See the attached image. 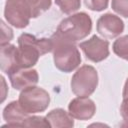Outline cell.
I'll return each instance as SVG.
<instances>
[{
	"mask_svg": "<svg viewBox=\"0 0 128 128\" xmlns=\"http://www.w3.org/2000/svg\"><path fill=\"white\" fill-rule=\"evenodd\" d=\"M22 127H50L46 117L42 116H28L23 122Z\"/></svg>",
	"mask_w": 128,
	"mask_h": 128,
	"instance_id": "obj_17",
	"label": "cell"
},
{
	"mask_svg": "<svg viewBox=\"0 0 128 128\" xmlns=\"http://www.w3.org/2000/svg\"><path fill=\"white\" fill-rule=\"evenodd\" d=\"M84 3L92 11H103L108 7L109 0H84Z\"/></svg>",
	"mask_w": 128,
	"mask_h": 128,
	"instance_id": "obj_19",
	"label": "cell"
},
{
	"mask_svg": "<svg viewBox=\"0 0 128 128\" xmlns=\"http://www.w3.org/2000/svg\"><path fill=\"white\" fill-rule=\"evenodd\" d=\"M112 49L118 57L128 61V35L117 38L113 43Z\"/></svg>",
	"mask_w": 128,
	"mask_h": 128,
	"instance_id": "obj_15",
	"label": "cell"
},
{
	"mask_svg": "<svg viewBox=\"0 0 128 128\" xmlns=\"http://www.w3.org/2000/svg\"><path fill=\"white\" fill-rule=\"evenodd\" d=\"M51 38H37L34 35L23 33L18 37L17 62L19 68H31L40 56L53 50Z\"/></svg>",
	"mask_w": 128,
	"mask_h": 128,
	"instance_id": "obj_1",
	"label": "cell"
},
{
	"mask_svg": "<svg viewBox=\"0 0 128 128\" xmlns=\"http://www.w3.org/2000/svg\"><path fill=\"white\" fill-rule=\"evenodd\" d=\"M55 3L65 14H71L81 6V0H55Z\"/></svg>",
	"mask_w": 128,
	"mask_h": 128,
	"instance_id": "obj_16",
	"label": "cell"
},
{
	"mask_svg": "<svg viewBox=\"0 0 128 128\" xmlns=\"http://www.w3.org/2000/svg\"><path fill=\"white\" fill-rule=\"evenodd\" d=\"M71 90L76 96L88 97L98 86V73L91 65H83L71 78Z\"/></svg>",
	"mask_w": 128,
	"mask_h": 128,
	"instance_id": "obj_4",
	"label": "cell"
},
{
	"mask_svg": "<svg viewBox=\"0 0 128 128\" xmlns=\"http://www.w3.org/2000/svg\"><path fill=\"white\" fill-rule=\"evenodd\" d=\"M4 16L9 24L18 29L27 27L30 18H33L30 8L23 0H7Z\"/></svg>",
	"mask_w": 128,
	"mask_h": 128,
	"instance_id": "obj_6",
	"label": "cell"
},
{
	"mask_svg": "<svg viewBox=\"0 0 128 128\" xmlns=\"http://www.w3.org/2000/svg\"><path fill=\"white\" fill-rule=\"evenodd\" d=\"M31 10L32 17L36 18L51 7V0H23Z\"/></svg>",
	"mask_w": 128,
	"mask_h": 128,
	"instance_id": "obj_14",
	"label": "cell"
},
{
	"mask_svg": "<svg viewBox=\"0 0 128 128\" xmlns=\"http://www.w3.org/2000/svg\"><path fill=\"white\" fill-rule=\"evenodd\" d=\"M111 7L117 14L128 18V0H112Z\"/></svg>",
	"mask_w": 128,
	"mask_h": 128,
	"instance_id": "obj_18",
	"label": "cell"
},
{
	"mask_svg": "<svg viewBox=\"0 0 128 128\" xmlns=\"http://www.w3.org/2000/svg\"><path fill=\"white\" fill-rule=\"evenodd\" d=\"M12 87L16 90H23L30 86H35L39 81L38 73L32 68H20L8 74Z\"/></svg>",
	"mask_w": 128,
	"mask_h": 128,
	"instance_id": "obj_10",
	"label": "cell"
},
{
	"mask_svg": "<svg viewBox=\"0 0 128 128\" xmlns=\"http://www.w3.org/2000/svg\"><path fill=\"white\" fill-rule=\"evenodd\" d=\"M1 28H2V39H1V45L8 44L9 41L13 38V31L10 27L6 26L3 21H1Z\"/></svg>",
	"mask_w": 128,
	"mask_h": 128,
	"instance_id": "obj_20",
	"label": "cell"
},
{
	"mask_svg": "<svg viewBox=\"0 0 128 128\" xmlns=\"http://www.w3.org/2000/svg\"><path fill=\"white\" fill-rule=\"evenodd\" d=\"M122 95H123V98L128 97V78L126 79V82H125V84H124V88H123V93H122Z\"/></svg>",
	"mask_w": 128,
	"mask_h": 128,
	"instance_id": "obj_22",
	"label": "cell"
},
{
	"mask_svg": "<svg viewBox=\"0 0 128 128\" xmlns=\"http://www.w3.org/2000/svg\"><path fill=\"white\" fill-rule=\"evenodd\" d=\"M91 30L92 20L90 16L85 12H79L62 20L52 36L75 43L87 37Z\"/></svg>",
	"mask_w": 128,
	"mask_h": 128,
	"instance_id": "obj_2",
	"label": "cell"
},
{
	"mask_svg": "<svg viewBox=\"0 0 128 128\" xmlns=\"http://www.w3.org/2000/svg\"><path fill=\"white\" fill-rule=\"evenodd\" d=\"M79 47L84 52L87 59L92 62H101L109 56V42L97 35H93L90 39L83 41Z\"/></svg>",
	"mask_w": 128,
	"mask_h": 128,
	"instance_id": "obj_7",
	"label": "cell"
},
{
	"mask_svg": "<svg viewBox=\"0 0 128 128\" xmlns=\"http://www.w3.org/2000/svg\"><path fill=\"white\" fill-rule=\"evenodd\" d=\"M53 40V60L55 67L65 73L72 72L81 63V55L73 42L51 37Z\"/></svg>",
	"mask_w": 128,
	"mask_h": 128,
	"instance_id": "obj_3",
	"label": "cell"
},
{
	"mask_svg": "<svg viewBox=\"0 0 128 128\" xmlns=\"http://www.w3.org/2000/svg\"><path fill=\"white\" fill-rule=\"evenodd\" d=\"M28 116L29 114L21 107L19 101L10 102L3 110V119L9 127H22Z\"/></svg>",
	"mask_w": 128,
	"mask_h": 128,
	"instance_id": "obj_11",
	"label": "cell"
},
{
	"mask_svg": "<svg viewBox=\"0 0 128 128\" xmlns=\"http://www.w3.org/2000/svg\"><path fill=\"white\" fill-rule=\"evenodd\" d=\"M120 113H121L122 118L126 122H128V97L123 98V101L120 106Z\"/></svg>",
	"mask_w": 128,
	"mask_h": 128,
	"instance_id": "obj_21",
	"label": "cell"
},
{
	"mask_svg": "<svg viewBox=\"0 0 128 128\" xmlns=\"http://www.w3.org/2000/svg\"><path fill=\"white\" fill-rule=\"evenodd\" d=\"M96 112V105L93 100L88 97L78 96L68 104V113L78 120H89Z\"/></svg>",
	"mask_w": 128,
	"mask_h": 128,
	"instance_id": "obj_9",
	"label": "cell"
},
{
	"mask_svg": "<svg viewBox=\"0 0 128 128\" xmlns=\"http://www.w3.org/2000/svg\"><path fill=\"white\" fill-rule=\"evenodd\" d=\"M97 32L107 39L118 37L124 31V22L122 19L112 13H106L97 20Z\"/></svg>",
	"mask_w": 128,
	"mask_h": 128,
	"instance_id": "obj_8",
	"label": "cell"
},
{
	"mask_svg": "<svg viewBox=\"0 0 128 128\" xmlns=\"http://www.w3.org/2000/svg\"><path fill=\"white\" fill-rule=\"evenodd\" d=\"M21 107L28 114H35L45 111L50 103L49 93L41 87L30 86L23 90L18 99Z\"/></svg>",
	"mask_w": 128,
	"mask_h": 128,
	"instance_id": "obj_5",
	"label": "cell"
},
{
	"mask_svg": "<svg viewBox=\"0 0 128 128\" xmlns=\"http://www.w3.org/2000/svg\"><path fill=\"white\" fill-rule=\"evenodd\" d=\"M46 119L49 122L50 127L70 128V127L74 126L73 117L69 113H67L64 109H61V108L53 109L50 112H48L46 115Z\"/></svg>",
	"mask_w": 128,
	"mask_h": 128,
	"instance_id": "obj_13",
	"label": "cell"
},
{
	"mask_svg": "<svg viewBox=\"0 0 128 128\" xmlns=\"http://www.w3.org/2000/svg\"><path fill=\"white\" fill-rule=\"evenodd\" d=\"M1 70L6 74H10L20 69L17 62V47L12 44L1 45Z\"/></svg>",
	"mask_w": 128,
	"mask_h": 128,
	"instance_id": "obj_12",
	"label": "cell"
}]
</instances>
